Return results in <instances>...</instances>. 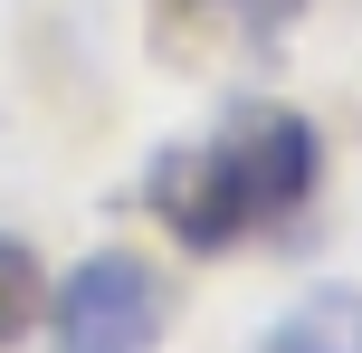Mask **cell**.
<instances>
[{"label": "cell", "instance_id": "obj_1", "mask_svg": "<svg viewBox=\"0 0 362 353\" xmlns=\"http://www.w3.org/2000/svg\"><path fill=\"white\" fill-rule=\"evenodd\" d=\"M315 172H325V134L296 105L248 96V105H229L200 144H172L163 163L134 182V201H144L191 258H229L257 229L296 220V210L315 201Z\"/></svg>", "mask_w": 362, "mask_h": 353}, {"label": "cell", "instance_id": "obj_2", "mask_svg": "<svg viewBox=\"0 0 362 353\" xmlns=\"http://www.w3.org/2000/svg\"><path fill=\"white\" fill-rule=\"evenodd\" d=\"M48 335L57 353H163L172 335V287L134 248H95L48 287Z\"/></svg>", "mask_w": 362, "mask_h": 353}, {"label": "cell", "instance_id": "obj_3", "mask_svg": "<svg viewBox=\"0 0 362 353\" xmlns=\"http://www.w3.org/2000/svg\"><path fill=\"white\" fill-rule=\"evenodd\" d=\"M296 19H305V0H153V48L172 67H219V57L267 67Z\"/></svg>", "mask_w": 362, "mask_h": 353}, {"label": "cell", "instance_id": "obj_4", "mask_svg": "<svg viewBox=\"0 0 362 353\" xmlns=\"http://www.w3.org/2000/svg\"><path fill=\"white\" fill-rule=\"evenodd\" d=\"M257 353H362V287H315L305 306L267 325Z\"/></svg>", "mask_w": 362, "mask_h": 353}, {"label": "cell", "instance_id": "obj_5", "mask_svg": "<svg viewBox=\"0 0 362 353\" xmlns=\"http://www.w3.org/2000/svg\"><path fill=\"white\" fill-rule=\"evenodd\" d=\"M29 325H48V277L19 239H0V353H10Z\"/></svg>", "mask_w": 362, "mask_h": 353}]
</instances>
